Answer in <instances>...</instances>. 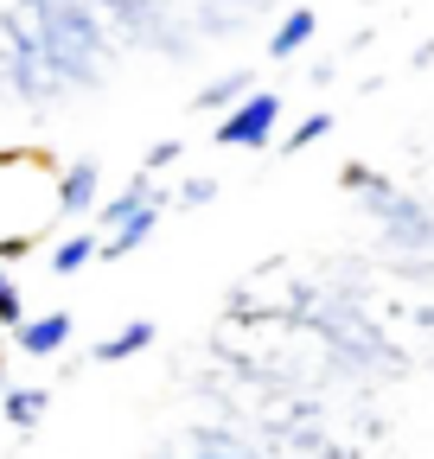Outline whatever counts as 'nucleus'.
Segmentation results:
<instances>
[{
    "instance_id": "obj_17",
    "label": "nucleus",
    "mask_w": 434,
    "mask_h": 459,
    "mask_svg": "<svg viewBox=\"0 0 434 459\" xmlns=\"http://www.w3.org/2000/svg\"><path fill=\"white\" fill-rule=\"evenodd\" d=\"M179 160H186V141H179V134H167V141H153V147L141 153V172H147V179H167Z\"/></svg>"
},
{
    "instance_id": "obj_16",
    "label": "nucleus",
    "mask_w": 434,
    "mask_h": 459,
    "mask_svg": "<svg viewBox=\"0 0 434 459\" xmlns=\"http://www.w3.org/2000/svg\"><path fill=\"white\" fill-rule=\"evenodd\" d=\"M211 198H217V179H211V172H192V179H179V186L167 192L173 211H204Z\"/></svg>"
},
{
    "instance_id": "obj_12",
    "label": "nucleus",
    "mask_w": 434,
    "mask_h": 459,
    "mask_svg": "<svg viewBox=\"0 0 434 459\" xmlns=\"http://www.w3.org/2000/svg\"><path fill=\"white\" fill-rule=\"evenodd\" d=\"M90 262H102V237H96V230L90 223H77V230H65V237L58 243H51V255H45V268L51 274H58V281H77Z\"/></svg>"
},
{
    "instance_id": "obj_14",
    "label": "nucleus",
    "mask_w": 434,
    "mask_h": 459,
    "mask_svg": "<svg viewBox=\"0 0 434 459\" xmlns=\"http://www.w3.org/2000/svg\"><path fill=\"white\" fill-rule=\"evenodd\" d=\"M45 409H51V389L45 383H7V395H0V421H7L13 434H39Z\"/></svg>"
},
{
    "instance_id": "obj_4",
    "label": "nucleus",
    "mask_w": 434,
    "mask_h": 459,
    "mask_svg": "<svg viewBox=\"0 0 434 459\" xmlns=\"http://www.w3.org/2000/svg\"><path fill=\"white\" fill-rule=\"evenodd\" d=\"M0 96L32 108V115H51L65 102L58 77H51L45 51H39V32H32V20L20 7H0Z\"/></svg>"
},
{
    "instance_id": "obj_6",
    "label": "nucleus",
    "mask_w": 434,
    "mask_h": 459,
    "mask_svg": "<svg viewBox=\"0 0 434 459\" xmlns=\"http://www.w3.org/2000/svg\"><path fill=\"white\" fill-rule=\"evenodd\" d=\"M96 204H102V160L96 153H77V160H65L51 172V217L83 223Z\"/></svg>"
},
{
    "instance_id": "obj_2",
    "label": "nucleus",
    "mask_w": 434,
    "mask_h": 459,
    "mask_svg": "<svg viewBox=\"0 0 434 459\" xmlns=\"http://www.w3.org/2000/svg\"><path fill=\"white\" fill-rule=\"evenodd\" d=\"M339 192L364 211V223L384 237L390 262H403V274H434V204H421L409 186H396L384 166H339Z\"/></svg>"
},
{
    "instance_id": "obj_5",
    "label": "nucleus",
    "mask_w": 434,
    "mask_h": 459,
    "mask_svg": "<svg viewBox=\"0 0 434 459\" xmlns=\"http://www.w3.org/2000/svg\"><path fill=\"white\" fill-rule=\"evenodd\" d=\"M282 122H288V96L256 83L237 108H224V115L211 122V141L230 147V153H268V147L282 141Z\"/></svg>"
},
{
    "instance_id": "obj_15",
    "label": "nucleus",
    "mask_w": 434,
    "mask_h": 459,
    "mask_svg": "<svg viewBox=\"0 0 434 459\" xmlns=\"http://www.w3.org/2000/svg\"><path fill=\"white\" fill-rule=\"evenodd\" d=\"M333 128H339V108H307V115H300V122H294L275 147H282V153H307V147H319Z\"/></svg>"
},
{
    "instance_id": "obj_20",
    "label": "nucleus",
    "mask_w": 434,
    "mask_h": 459,
    "mask_svg": "<svg viewBox=\"0 0 434 459\" xmlns=\"http://www.w3.org/2000/svg\"><path fill=\"white\" fill-rule=\"evenodd\" d=\"M13 7H32V0H13Z\"/></svg>"
},
{
    "instance_id": "obj_3",
    "label": "nucleus",
    "mask_w": 434,
    "mask_h": 459,
    "mask_svg": "<svg viewBox=\"0 0 434 459\" xmlns=\"http://www.w3.org/2000/svg\"><path fill=\"white\" fill-rule=\"evenodd\" d=\"M96 13L108 20V32H116L122 45L153 51V57H167V65H179V57H192L204 45L179 0H96Z\"/></svg>"
},
{
    "instance_id": "obj_13",
    "label": "nucleus",
    "mask_w": 434,
    "mask_h": 459,
    "mask_svg": "<svg viewBox=\"0 0 434 459\" xmlns=\"http://www.w3.org/2000/svg\"><path fill=\"white\" fill-rule=\"evenodd\" d=\"M249 90H256V65H230V71H217V77L192 96V115H211V122H217V115L237 108Z\"/></svg>"
},
{
    "instance_id": "obj_1",
    "label": "nucleus",
    "mask_w": 434,
    "mask_h": 459,
    "mask_svg": "<svg viewBox=\"0 0 434 459\" xmlns=\"http://www.w3.org/2000/svg\"><path fill=\"white\" fill-rule=\"evenodd\" d=\"M20 13L32 20L39 51H45V65H51V77H58L65 96H90V90H102L108 77H116L122 39L108 32V20L96 13V0H32V7H20Z\"/></svg>"
},
{
    "instance_id": "obj_19",
    "label": "nucleus",
    "mask_w": 434,
    "mask_h": 459,
    "mask_svg": "<svg viewBox=\"0 0 434 459\" xmlns=\"http://www.w3.org/2000/svg\"><path fill=\"white\" fill-rule=\"evenodd\" d=\"M7 383H13V377H7V351H0V395H7Z\"/></svg>"
},
{
    "instance_id": "obj_10",
    "label": "nucleus",
    "mask_w": 434,
    "mask_h": 459,
    "mask_svg": "<svg viewBox=\"0 0 434 459\" xmlns=\"http://www.w3.org/2000/svg\"><path fill=\"white\" fill-rule=\"evenodd\" d=\"M313 39H319V7H282V20L268 26L262 57H268V65H294V57H307Z\"/></svg>"
},
{
    "instance_id": "obj_9",
    "label": "nucleus",
    "mask_w": 434,
    "mask_h": 459,
    "mask_svg": "<svg viewBox=\"0 0 434 459\" xmlns=\"http://www.w3.org/2000/svg\"><path fill=\"white\" fill-rule=\"evenodd\" d=\"M275 0H192V32L198 39H230V32H243V26H256Z\"/></svg>"
},
{
    "instance_id": "obj_8",
    "label": "nucleus",
    "mask_w": 434,
    "mask_h": 459,
    "mask_svg": "<svg viewBox=\"0 0 434 459\" xmlns=\"http://www.w3.org/2000/svg\"><path fill=\"white\" fill-rule=\"evenodd\" d=\"M7 338H13V351H20V358H39V364H45V358H65V351H71L77 319H71L65 307H51V313H26Z\"/></svg>"
},
{
    "instance_id": "obj_11",
    "label": "nucleus",
    "mask_w": 434,
    "mask_h": 459,
    "mask_svg": "<svg viewBox=\"0 0 434 459\" xmlns=\"http://www.w3.org/2000/svg\"><path fill=\"white\" fill-rule=\"evenodd\" d=\"M153 338H160L153 319H122V325H108V332L90 344V364H128V358L153 351Z\"/></svg>"
},
{
    "instance_id": "obj_7",
    "label": "nucleus",
    "mask_w": 434,
    "mask_h": 459,
    "mask_svg": "<svg viewBox=\"0 0 434 459\" xmlns=\"http://www.w3.org/2000/svg\"><path fill=\"white\" fill-rule=\"evenodd\" d=\"M153 459H268L243 428H224V421H192L173 446H160Z\"/></svg>"
},
{
    "instance_id": "obj_18",
    "label": "nucleus",
    "mask_w": 434,
    "mask_h": 459,
    "mask_svg": "<svg viewBox=\"0 0 434 459\" xmlns=\"http://www.w3.org/2000/svg\"><path fill=\"white\" fill-rule=\"evenodd\" d=\"M26 319V294H20V281H13V268L0 262V332H13Z\"/></svg>"
}]
</instances>
